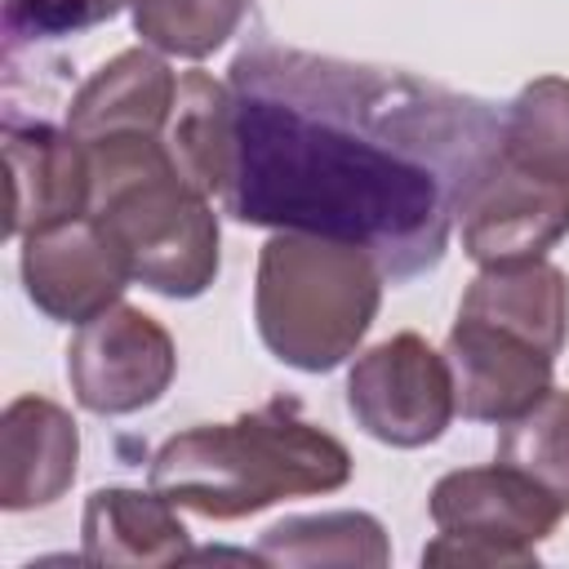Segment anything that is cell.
Returning <instances> with one entry per match:
<instances>
[{"label":"cell","mask_w":569,"mask_h":569,"mask_svg":"<svg viewBox=\"0 0 569 569\" xmlns=\"http://www.w3.org/2000/svg\"><path fill=\"white\" fill-rule=\"evenodd\" d=\"M89 213L120 244L129 276L164 298H196L218 276V218L169 160L164 138L89 142Z\"/></svg>","instance_id":"3"},{"label":"cell","mask_w":569,"mask_h":569,"mask_svg":"<svg viewBox=\"0 0 569 569\" xmlns=\"http://www.w3.org/2000/svg\"><path fill=\"white\" fill-rule=\"evenodd\" d=\"M129 262L111 231L93 218H67L22 236V284L27 298L58 325H84L120 302Z\"/></svg>","instance_id":"8"},{"label":"cell","mask_w":569,"mask_h":569,"mask_svg":"<svg viewBox=\"0 0 569 569\" xmlns=\"http://www.w3.org/2000/svg\"><path fill=\"white\" fill-rule=\"evenodd\" d=\"M378 262L342 240L276 231L258 253L253 320L267 351L302 373L338 369L382 302Z\"/></svg>","instance_id":"4"},{"label":"cell","mask_w":569,"mask_h":569,"mask_svg":"<svg viewBox=\"0 0 569 569\" xmlns=\"http://www.w3.org/2000/svg\"><path fill=\"white\" fill-rule=\"evenodd\" d=\"M458 222L462 249L480 267L542 258L569 236V182L538 178L498 151V160L467 196Z\"/></svg>","instance_id":"9"},{"label":"cell","mask_w":569,"mask_h":569,"mask_svg":"<svg viewBox=\"0 0 569 569\" xmlns=\"http://www.w3.org/2000/svg\"><path fill=\"white\" fill-rule=\"evenodd\" d=\"M445 360L453 373L458 413L498 427L533 409L551 391V369H556V356H547L542 347L471 316L453 320Z\"/></svg>","instance_id":"11"},{"label":"cell","mask_w":569,"mask_h":569,"mask_svg":"<svg viewBox=\"0 0 569 569\" xmlns=\"http://www.w3.org/2000/svg\"><path fill=\"white\" fill-rule=\"evenodd\" d=\"M436 538L422 565H538V542L551 538L565 507L507 462L462 467L436 480L431 502Z\"/></svg>","instance_id":"5"},{"label":"cell","mask_w":569,"mask_h":569,"mask_svg":"<svg viewBox=\"0 0 569 569\" xmlns=\"http://www.w3.org/2000/svg\"><path fill=\"white\" fill-rule=\"evenodd\" d=\"M80 462L71 413L44 396H18L0 422V507L36 511L58 502Z\"/></svg>","instance_id":"12"},{"label":"cell","mask_w":569,"mask_h":569,"mask_svg":"<svg viewBox=\"0 0 569 569\" xmlns=\"http://www.w3.org/2000/svg\"><path fill=\"white\" fill-rule=\"evenodd\" d=\"M178 369L173 338L147 311L116 302L102 316L76 325L67 347V378L89 413L120 418L156 405Z\"/></svg>","instance_id":"7"},{"label":"cell","mask_w":569,"mask_h":569,"mask_svg":"<svg viewBox=\"0 0 569 569\" xmlns=\"http://www.w3.org/2000/svg\"><path fill=\"white\" fill-rule=\"evenodd\" d=\"M80 538L93 565H173L191 556L173 502L156 489H98L84 502Z\"/></svg>","instance_id":"15"},{"label":"cell","mask_w":569,"mask_h":569,"mask_svg":"<svg viewBox=\"0 0 569 569\" xmlns=\"http://www.w3.org/2000/svg\"><path fill=\"white\" fill-rule=\"evenodd\" d=\"M249 13V0H133V31L173 58H209Z\"/></svg>","instance_id":"20"},{"label":"cell","mask_w":569,"mask_h":569,"mask_svg":"<svg viewBox=\"0 0 569 569\" xmlns=\"http://www.w3.org/2000/svg\"><path fill=\"white\" fill-rule=\"evenodd\" d=\"M351 480L342 440L276 396L236 422H200L169 436L151 458V489L204 520H240L280 498L333 493Z\"/></svg>","instance_id":"2"},{"label":"cell","mask_w":569,"mask_h":569,"mask_svg":"<svg viewBox=\"0 0 569 569\" xmlns=\"http://www.w3.org/2000/svg\"><path fill=\"white\" fill-rule=\"evenodd\" d=\"M347 409L356 427L391 449H422L453 422V373L445 351L418 333H391L347 373Z\"/></svg>","instance_id":"6"},{"label":"cell","mask_w":569,"mask_h":569,"mask_svg":"<svg viewBox=\"0 0 569 569\" xmlns=\"http://www.w3.org/2000/svg\"><path fill=\"white\" fill-rule=\"evenodd\" d=\"M511 164L569 182V80L538 76L502 111V147Z\"/></svg>","instance_id":"18"},{"label":"cell","mask_w":569,"mask_h":569,"mask_svg":"<svg viewBox=\"0 0 569 569\" xmlns=\"http://www.w3.org/2000/svg\"><path fill=\"white\" fill-rule=\"evenodd\" d=\"M493 462L516 467L569 511V391L551 387L533 409L502 422Z\"/></svg>","instance_id":"19"},{"label":"cell","mask_w":569,"mask_h":569,"mask_svg":"<svg viewBox=\"0 0 569 569\" xmlns=\"http://www.w3.org/2000/svg\"><path fill=\"white\" fill-rule=\"evenodd\" d=\"M236 222L365 249L387 280L436 271L453 222L498 160L502 111L485 98L253 40L227 71Z\"/></svg>","instance_id":"1"},{"label":"cell","mask_w":569,"mask_h":569,"mask_svg":"<svg viewBox=\"0 0 569 569\" xmlns=\"http://www.w3.org/2000/svg\"><path fill=\"white\" fill-rule=\"evenodd\" d=\"M178 98V76L147 49H124L98 67L67 107V129L84 142L147 133L160 138Z\"/></svg>","instance_id":"13"},{"label":"cell","mask_w":569,"mask_h":569,"mask_svg":"<svg viewBox=\"0 0 569 569\" xmlns=\"http://www.w3.org/2000/svg\"><path fill=\"white\" fill-rule=\"evenodd\" d=\"M387 533L365 511L289 516L258 542L262 565H387Z\"/></svg>","instance_id":"17"},{"label":"cell","mask_w":569,"mask_h":569,"mask_svg":"<svg viewBox=\"0 0 569 569\" xmlns=\"http://www.w3.org/2000/svg\"><path fill=\"white\" fill-rule=\"evenodd\" d=\"M458 316L485 320L493 329H507L533 347H542L547 356H560L565 338H569V280L560 267L529 258V262H498L485 267L462 302Z\"/></svg>","instance_id":"14"},{"label":"cell","mask_w":569,"mask_h":569,"mask_svg":"<svg viewBox=\"0 0 569 569\" xmlns=\"http://www.w3.org/2000/svg\"><path fill=\"white\" fill-rule=\"evenodd\" d=\"M133 0H4L9 49L22 40H62L111 22Z\"/></svg>","instance_id":"21"},{"label":"cell","mask_w":569,"mask_h":569,"mask_svg":"<svg viewBox=\"0 0 569 569\" xmlns=\"http://www.w3.org/2000/svg\"><path fill=\"white\" fill-rule=\"evenodd\" d=\"M164 147L173 169L204 196H222L231 156H236V116H231V89L227 80H213L209 71L178 76V98L164 124Z\"/></svg>","instance_id":"16"},{"label":"cell","mask_w":569,"mask_h":569,"mask_svg":"<svg viewBox=\"0 0 569 569\" xmlns=\"http://www.w3.org/2000/svg\"><path fill=\"white\" fill-rule=\"evenodd\" d=\"M4 164H9V236H27L67 218L89 213L93 169L89 142L67 124L36 116H4Z\"/></svg>","instance_id":"10"}]
</instances>
